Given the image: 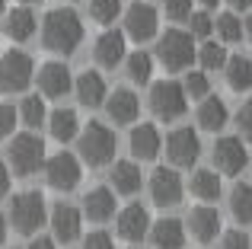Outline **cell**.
I'll use <instances>...</instances> for the list:
<instances>
[{
  "instance_id": "obj_1",
  "label": "cell",
  "mask_w": 252,
  "mask_h": 249,
  "mask_svg": "<svg viewBox=\"0 0 252 249\" xmlns=\"http://www.w3.org/2000/svg\"><path fill=\"white\" fill-rule=\"evenodd\" d=\"M83 42V19L70 6H58L42 19V45L55 55H74Z\"/></svg>"
},
{
  "instance_id": "obj_2",
  "label": "cell",
  "mask_w": 252,
  "mask_h": 249,
  "mask_svg": "<svg viewBox=\"0 0 252 249\" xmlns=\"http://www.w3.org/2000/svg\"><path fill=\"white\" fill-rule=\"evenodd\" d=\"M48 220V205H45L42 192H19L13 195L10 211H6V227H13L23 237H32L38 227Z\"/></svg>"
},
{
  "instance_id": "obj_3",
  "label": "cell",
  "mask_w": 252,
  "mask_h": 249,
  "mask_svg": "<svg viewBox=\"0 0 252 249\" xmlns=\"http://www.w3.org/2000/svg\"><path fill=\"white\" fill-rule=\"evenodd\" d=\"M77 150L80 160L90 166H105L115 160V131L102 122H90L86 128H80L77 134Z\"/></svg>"
},
{
  "instance_id": "obj_4",
  "label": "cell",
  "mask_w": 252,
  "mask_h": 249,
  "mask_svg": "<svg viewBox=\"0 0 252 249\" xmlns=\"http://www.w3.org/2000/svg\"><path fill=\"white\" fill-rule=\"evenodd\" d=\"M45 163V141L38 134H16L6 147V169H13V176H35Z\"/></svg>"
},
{
  "instance_id": "obj_5",
  "label": "cell",
  "mask_w": 252,
  "mask_h": 249,
  "mask_svg": "<svg viewBox=\"0 0 252 249\" xmlns=\"http://www.w3.org/2000/svg\"><path fill=\"white\" fill-rule=\"evenodd\" d=\"M157 61L166 70L179 74L185 70L191 61H195V38L185 29H166L160 38H157Z\"/></svg>"
},
{
  "instance_id": "obj_6",
  "label": "cell",
  "mask_w": 252,
  "mask_h": 249,
  "mask_svg": "<svg viewBox=\"0 0 252 249\" xmlns=\"http://www.w3.org/2000/svg\"><path fill=\"white\" fill-rule=\"evenodd\" d=\"M185 109H189V96H185L182 83H176V80L154 83V90H150V112H154L160 122L182 119Z\"/></svg>"
},
{
  "instance_id": "obj_7",
  "label": "cell",
  "mask_w": 252,
  "mask_h": 249,
  "mask_svg": "<svg viewBox=\"0 0 252 249\" xmlns=\"http://www.w3.org/2000/svg\"><path fill=\"white\" fill-rule=\"evenodd\" d=\"M42 169H45V182H48L55 192H74V188L80 186V176H83L80 160H77L74 154H67V150H61V154H55V156H45Z\"/></svg>"
},
{
  "instance_id": "obj_8",
  "label": "cell",
  "mask_w": 252,
  "mask_h": 249,
  "mask_svg": "<svg viewBox=\"0 0 252 249\" xmlns=\"http://www.w3.org/2000/svg\"><path fill=\"white\" fill-rule=\"evenodd\" d=\"M35 77L32 58L19 48H10L6 55H0V90L3 93H23Z\"/></svg>"
},
{
  "instance_id": "obj_9",
  "label": "cell",
  "mask_w": 252,
  "mask_h": 249,
  "mask_svg": "<svg viewBox=\"0 0 252 249\" xmlns=\"http://www.w3.org/2000/svg\"><path fill=\"white\" fill-rule=\"evenodd\" d=\"M147 186H150V198H154L157 208H176L185 195V182L176 166H157Z\"/></svg>"
},
{
  "instance_id": "obj_10",
  "label": "cell",
  "mask_w": 252,
  "mask_h": 249,
  "mask_svg": "<svg viewBox=\"0 0 252 249\" xmlns=\"http://www.w3.org/2000/svg\"><path fill=\"white\" fill-rule=\"evenodd\" d=\"M211 160H214V173L217 176H240L249 163V154H246V144L240 137H217L214 141V150H211Z\"/></svg>"
},
{
  "instance_id": "obj_11",
  "label": "cell",
  "mask_w": 252,
  "mask_h": 249,
  "mask_svg": "<svg viewBox=\"0 0 252 249\" xmlns=\"http://www.w3.org/2000/svg\"><path fill=\"white\" fill-rule=\"evenodd\" d=\"M160 29V16L150 3H131L125 10V38H134V42H150Z\"/></svg>"
},
{
  "instance_id": "obj_12",
  "label": "cell",
  "mask_w": 252,
  "mask_h": 249,
  "mask_svg": "<svg viewBox=\"0 0 252 249\" xmlns=\"http://www.w3.org/2000/svg\"><path fill=\"white\" fill-rule=\"evenodd\" d=\"M198 156H201V141H198V131L176 128L166 137V160L172 163V166H195Z\"/></svg>"
},
{
  "instance_id": "obj_13",
  "label": "cell",
  "mask_w": 252,
  "mask_h": 249,
  "mask_svg": "<svg viewBox=\"0 0 252 249\" xmlns=\"http://www.w3.org/2000/svg\"><path fill=\"white\" fill-rule=\"evenodd\" d=\"M51 220V233H55V243H74L80 240V230H83V214L80 208L67 205V201H58L48 214Z\"/></svg>"
},
{
  "instance_id": "obj_14",
  "label": "cell",
  "mask_w": 252,
  "mask_h": 249,
  "mask_svg": "<svg viewBox=\"0 0 252 249\" xmlns=\"http://www.w3.org/2000/svg\"><path fill=\"white\" fill-rule=\"evenodd\" d=\"M38 90L45 99H61L74 90V74L64 61H48L38 70Z\"/></svg>"
},
{
  "instance_id": "obj_15",
  "label": "cell",
  "mask_w": 252,
  "mask_h": 249,
  "mask_svg": "<svg viewBox=\"0 0 252 249\" xmlns=\"http://www.w3.org/2000/svg\"><path fill=\"white\" fill-rule=\"evenodd\" d=\"M125 55H128V38H125V32L118 29H105L102 35L96 38V45H93V58H96L99 67H115V64L125 61Z\"/></svg>"
},
{
  "instance_id": "obj_16",
  "label": "cell",
  "mask_w": 252,
  "mask_h": 249,
  "mask_svg": "<svg viewBox=\"0 0 252 249\" xmlns=\"http://www.w3.org/2000/svg\"><path fill=\"white\" fill-rule=\"evenodd\" d=\"M115 230H118V237L128 240V243H141V240L147 237V230H150V214H147V208H144V205L122 208V211H118V218H115Z\"/></svg>"
},
{
  "instance_id": "obj_17",
  "label": "cell",
  "mask_w": 252,
  "mask_h": 249,
  "mask_svg": "<svg viewBox=\"0 0 252 249\" xmlns=\"http://www.w3.org/2000/svg\"><path fill=\"white\" fill-rule=\"evenodd\" d=\"M128 147H131V156L134 160H157L163 150V137L157 131V124L150 122H141L131 128V137H128Z\"/></svg>"
},
{
  "instance_id": "obj_18",
  "label": "cell",
  "mask_w": 252,
  "mask_h": 249,
  "mask_svg": "<svg viewBox=\"0 0 252 249\" xmlns=\"http://www.w3.org/2000/svg\"><path fill=\"white\" fill-rule=\"evenodd\" d=\"M105 115L115 124H134L141 115V99H137L131 90H115V93L105 96Z\"/></svg>"
},
{
  "instance_id": "obj_19",
  "label": "cell",
  "mask_w": 252,
  "mask_h": 249,
  "mask_svg": "<svg viewBox=\"0 0 252 249\" xmlns=\"http://www.w3.org/2000/svg\"><path fill=\"white\" fill-rule=\"evenodd\" d=\"M74 93H77V99H80V106L96 109V106H102V102H105L109 87H105V80H102L99 70H83V74L74 77Z\"/></svg>"
},
{
  "instance_id": "obj_20",
  "label": "cell",
  "mask_w": 252,
  "mask_h": 249,
  "mask_svg": "<svg viewBox=\"0 0 252 249\" xmlns=\"http://www.w3.org/2000/svg\"><path fill=\"white\" fill-rule=\"evenodd\" d=\"M185 227H189V233L198 240V243H211V240H217V233H220V214H217L214 208H208V205L191 208Z\"/></svg>"
},
{
  "instance_id": "obj_21",
  "label": "cell",
  "mask_w": 252,
  "mask_h": 249,
  "mask_svg": "<svg viewBox=\"0 0 252 249\" xmlns=\"http://www.w3.org/2000/svg\"><path fill=\"white\" fill-rule=\"evenodd\" d=\"M147 237L154 243V249H182L185 246V224L176 218H163L157 224H150Z\"/></svg>"
},
{
  "instance_id": "obj_22",
  "label": "cell",
  "mask_w": 252,
  "mask_h": 249,
  "mask_svg": "<svg viewBox=\"0 0 252 249\" xmlns=\"http://www.w3.org/2000/svg\"><path fill=\"white\" fill-rule=\"evenodd\" d=\"M80 214H86V218L96 220V224L112 220V218H115V192H112V188H105V186L86 192L83 195V211Z\"/></svg>"
},
{
  "instance_id": "obj_23",
  "label": "cell",
  "mask_w": 252,
  "mask_h": 249,
  "mask_svg": "<svg viewBox=\"0 0 252 249\" xmlns=\"http://www.w3.org/2000/svg\"><path fill=\"white\" fill-rule=\"evenodd\" d=\"M35 29H38V19L29 6H16V10H10L6 19H3V32L13 42H29V38L35 35Z\"/></svg>"
},
{
  "instance_id": "obj_24",
  "label": "cell",
  "mask_w": 252,
  "mask_h": 249,
  "mask_svg": "<svg viewBox=\"0 0 252 249\" xmlns=\"http://www.w3.org/2000/svg\"><path fill=\"white\" fill-rule=\"evenodd\" d=\"M109 182H112V188H115V195H134L144 182L141 166H137L134 160H118L109 173Z\"/></svg>"
},
{
  "instance_id": "obj_25",
  "label": "cell",
  "mask_w": 252,
  "mask_h": 249,
  "mask_svg": "<svg viewBox=\"0 0 252 249\" xmlns=\"http://www.w3.org/2000/svg\"><path fill=\"white\" fill-rule=\"evenodd\" d=\"M198 128L201 131H220L223 124L230 122V112H227V102L220 99V96H204L201 106H198Z\"/></svg>"
},
{
  "instance_id": "obj_26",
  "label": "cell",
  "mask_w": 252,
  "mask_h": 249,
  "mask_svg": "<svg viewBox=\"0 0 252 249\" xmlns=\"http://www.w3.org/2000/svg\"><path fill=\"white\" fill-rule=\"evenodd\" d=\"M223 77H227V87L233 93H246V90H252V61L246 55H227Z\"/></svg>"
},
{
  "instance_id": "obj_27",
  "label": "cell",
  "mask_w": 252,
  "mask_h": 249,
  "mask_svg": "<svg viewBox=\"0 0 252 249\" xmlns=\"http://www.w3.org/2000/svg\"><path fill=\"white\" fill-rule=\"evenodd\" d=\"M48 131H51V137L55 141H74L77 134H80V119H77V112L74 109H55V112L48 115Z\"/></svg>"
},
{
  "instance_id": "obj_28",
  "label": "cell",
  "mask_w": 252,
  "mask_h": 249,
  "mask_svg": "<svg viewBox=\"0 0 252 249\" xmlns=\"http://www.w3.org/2000/svg\"><path fill=\"white\" fill-rule=\"evenodd\" d=\"M189 188H191V195L201 198V201H217L220 198V176H217L214 169H195Z\"/></svg>"
},
{
  "instance_id": "obj_29",
  "label": "cell",
  "mask_w": 252,
  "mask_h": 249,
  "mask_svg": "<svg viewBox=\"0 0 252 249\" xmlns=\"http://www.w3.org/2000/svg\"><path fill=\"white\" fill-rule=\"evenodd\" d=\"M125 70H128V80L131 83H150V77H154V58L147 55V51H131V55H125Z\"/></svg>"
},
{
  "instance_id": "obj_30",
  "label": "cell",
  "mask_w": 252,
  "mask_h": 249,
  "mask_svg": "<svg viewBox=\"0 0 252 249\" xmlns=\"http://www.w3.org/2000/svg\"><path fill=\"white\" fill-rule=\"evenodd\" d=\"M16 119H23L26 128H38L45 119H48V112H45V96H23V102L16 106Z\"/></svg>"
},
{
  "instance_id": "obj_31",
  "label": "cell",
  "mask_w": 252,
  "mask_h": 249,
  "mask_svg": "<svg viewBox=\"0 0 252 249\" xmlns=\"http://www.w3.org/2000/svg\"><path fill=\"white\" fill-rule=\"evenodd\" d=\"M230 214H233L240 224H252V186L240 182V186L230 192Z\"/></svg>"
},
{
  "instance_id": "obj_32",
  "label": "cell",
  "mask_w": 252,
  "mask_h": 249,
  "mask_svg": "<svg viewBox=\"0 0 252 249\" xmlns=\"http://www.w3.org/2000/svg\"><path fill=\"white\" fill-rule=\"evenodd\" d=\"M214 32L217 38H220V45H233L243 38V19L236 16V13H220V16L214 19Z\"/></svg>"
},
{
  "instance_id": "obj_33",
  "label": "cell",
  "mask_w": 252,
  "mask_h": 249,
  "mask_svg": "<svg viewBox=\"0 0 252 249\" xmlns=\"http://www.w3.org/2000/svg\"><path fill=\"white\" fill-rule=\"evenodd\" d=\"M195 58L201 61L204 70H220L223 64H227V48H223L220 42H211V38H208V42L195 51Z\"/></svg>"
},
{
  "instance_id": "obj_34",
  "label": "cell",
  "mask_w": 252,
  "mask_h": 249,
  "mask_svg": "<svg viewBox=\"0 0 252 249\" xmlns=\"http://www.w3.org/2000/svg\"><path fill=\"white\" fill-rule=\"evenodd\" d=\"M122 16V0H90V19L99 26H109Z\"/></svg>"
},
{
  "instance_id": "obj_35",
  "label": "cell",
  "mask_w": 252,
  "mask_h": 249,
  "mask_svg": "<svg viewBox=\"0 0 252 249\" xmlns=\"http://www.w3.org/2000/svg\"><path fill=\"white\" fill-rule=\"evenodd\" d=\"M185 96H191V99H204V96H211V80L204 70H189L185 74V83H182Z\"/></svg>"
},
{
  "instance_id": "obj_36",
  "label": "cell",
  "mask_w": 252,
  "mask_h": 249,
  "mask_svg": "<svg viewBox=\"0 0 252 249\" xmlns=\"http://www.w3.org/2000/svg\"><path fill=\"white\" fill-rule=\"evenodd\" d=\"M185 23H189V35L191 38H211V35H214V16H211L208 10L191 13Z\"/></svg>"
},
{
  "instance_id": "obj_37",
  "label": "cell",
  "mask_w": 252,
  "mask_h": 249,
  "mask_svg": "<svg viewBox=\"0 0 252 249\" xmlns=\"http://www.w3.org/2000/svg\"><path fill=\"white\" fill-rule=\"evenodd\" d=\"M163 13L172 23H185L191 16V0H163Z\"/></svg>"
},
{
  "instance_id": "obj_38",
  "label": "cell",
  "mask_w": 252,
  "mask_h": 249,
  "mask_svg": "<svg viewBox=\"0 0 252 249\" xmlns=\"http://www.w3.org/2000/svg\"><path fill=\"white\" fill-rule=\"evenodd\" d=\"M16 122H19V119H16V109H13L10 102H0V141L13 134Z\"/></svg>"
},
{
  "instance_id": "obj_39",
  "label": "cell",
  "mask_w": 252,
  "mask_h": 249,
  "mask_svg": "<svg viewBox=\"0 0 252 249\" xmlns=\"http://www.w3.org/2000/svg\"><path fill=\"white\" fill-rule=\"evenodd\" d=\"M220 249H252V240L243 230H227L220 237Z\"/></svg>"
},
{
  "instance_id": "obj_40",
  "label": "cell",
  "mask_w": 252,
  "mask_h": 249,
  "mask_svg": "<svg viewBox=\"0 0 252 249\" xmlns=\"http://www.w3.org/2000/svg\"><path fill=\"white\" fill-rule=\"evenodd\" d=\"M236 128H240V134L252 141V99H246L240 106V112H236Z\"/></svg>"
},
{
  "instance_id": "obj_41",
  "label": "cell",
  "mask_w": 252,
  "mask_h": 249,
  "mask_svg": "<svg viewBox=\"0 0 252 249\" xmlns=\"http://www.w3.org/2000/svg\"><path fill=\"white\" fill-rule=\"evenodd\" d=\"M83 249H115V243H112V237L105 230H96L90 237H83Z\"/></svg>"
},
{
  "instance_id": "obj_42",
  "label": "cell",
  "mask_w": 252,
  "mask_h": 249,
  "mask_svg": "<svg viewBox=\"0 0 252 249\" xmlns=\"http://www.w3.org/2000/svg\"><path fill=\"white\" fill-rule=\"evenodd\" d=\"M6 192H10V169L6 163H0V201L6 198Z\"/></svg>"
},
{
  "instance_id": "obj_43",
  "label": "cell",
  "mask_w": 252,
  "mask_h": 249,
  "mask_svg": "<svg viewBox=\"0 0 252 249\" xmlns=\"http://www.w3.org/2000/svg\"><path fill=\"white\" fill-rule=\"evenodd\" d=\"M29 249H58V243H55L51 237H35V240L29 243Z\"/></svg>"
},
{
  "instance_id": "obj_44",
  "label": "cell",
  "mask_w": 252,
  "mask_h": 249,
  "mask_svg": "<svg viewBox=\"0 0 252 249\" xmlns=\"http://www.w3.org/2000/svg\"><path fill=\"white\" fill-rule=\"evenodd\" d=\"M230 3V10L233 13H246V10H252V0H227Z\"/></svg>"
},
{
  "instance_id": "obj_45",
  "label": "cell",
  "mask_w": 252,
  "mask_h": 249,
  "mask_svg": "<svg viewBox=\"0 0 252 249\" xmlns=\"http://www.w3.org/2000/svg\"><path fill=\"white\" fill-rule=\"evenodd\" d=\"M243 35L252 42V10H249V16H246V23H243Z\"/></svg>"
},
{
  "instance_id": "obj_46",
  "label": "cell",
  "mask_w": 252,
  "mask_h": 249,
  "mask_svg": "<svg viewBox=\"0 0 252 249\" xmlns=\"http://www.w3.org/2000/svg\"><path fill=\"white\" fill-rule=\"evenodd\" d=\"M3 243H6V218L0 214V246H3Z\"/></svg>"
},
{
  "instance_id": "obj_47",
  "label": "cell",
  "mask_w": 252,
  "mask_h": 249,
  "mask_svg": "<svg viewBox=\"0 0 252 249\" xmlns=\"http://www.w3.org/2000/svg\"><path fill=\"white\" fill-rule=\"evenodd\" d=\"M198 3H201V6H204V10H214V6H217V3H220V0H198Z\"/></svg>"
},
{
  "instance_id": "obj_48",
  "label": "cell",
  "mask_w": 252,
  "mask_h": 249,
  "mask_svg": "<svg viewBox=\"0 0 252 249\" xmlns=\"http://www.w3.org/2000/svg\"><path fill=\"white\" fill-rule=\"evenodd\" d=\"M6 10V0H0V13H3Z\"/></svg>"
},
{
  "instance_id": "obj_49",
  "label": "cell",
  "mask_w": 252,
  "mask_h": 249,
  "mask_svg": "<svg viewBox=\"0 0 252 249\" xmlns=\"http://www.w3.org/2000/svg\"><path fill=\"white\" fill-rule=\"evenodd\" d=\"M23 3H35V0H23Z\"/></svg>"
},
{
  "instance_id": "obj_50",
  "label": "cell",
  "mask_w": 252,
  "mask_h": 249,
  "mask_svg": "<svg viewBox=\"0 0 252 249\" xmlns=\"http://www.w3.org/2000/svg\"><path fill=\"white\" fill-rule=\"evenodd\" d=\"M131 249H141V246H131Z\"/></svg>"
},
{
  "instance_id": "obj_51",
  "label": "cell",
  "mask_w": 252,
  "mask_h": 249,
  "mask_svg": "<svg viewBox=\"0 0 252 249\" xmlns=\"http://www.w3.org/2000/svg\"><path fill=\"white\" fill-rule=\"evenodd\" d=\"M249 163H252V156H249Z\"/></svg>"
}]
</instances>
